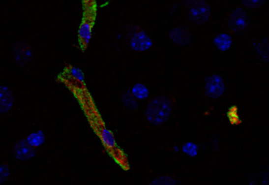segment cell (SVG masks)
<instances>
[{
	"label": "cell",
	"instance_id": "1",
	"mask_svg": "<svg viewBox=\"0 0 269 185\" xmlns=\"http://www.w3.org/2000/svg\"><path fill=\"white\" fill-rule=\"evenodd\" d=\"M97 17L96 0H82V17L78 28V45L82 52L88 49Z\"/></svg>",
	"mask_w": 269,
	"mask_h": 185
},
{
	"label": "cell",
	"instance_id": "3",
	"mask_svg": "<svg viewBox=\"0 0 269 185\" xmlns=\"http://www.w3.org/2000/svg\"><path fill=\"white\" fill-rule=\"evenodd\" d=\"M185 12L189 22L194 25L206 23L210 17V6L206 0H185Z\"/></svg>",
	"mask_w": 269,
	"mask_h": 185
},
{
	"label": "cell",
	"instance_id": "16",
	"mask_svg": "<svg viewBox=\"0 0 269 185\" xmlns=\"http://www.w3.org/2000/svg\"><path fill=\"white\" fill-rule=\"evenodd\" d=\"M238 110L239 109H238L237 106L234 105L227 111V117H228V119H229V121L232 124L239 125L241 123Z\"/></svg>",
	"mask_w": 269,
	"mask_h": 185
},
{
	"label": "cell",
	"instance_id": "7",
	"mask_svg": "<svg viewBox=\"0 0 269 185\" xmlns=\"http://www.w3.org/2000/svg\"><path fill=\"white\" fill-rule=\"evenodd\" d=\"M169 37L172 42L178 45H188L193 42V35L185 27H179L170 31Z\"/></svg>",
	"mask_w": 269,
	"mask_h": 185
},
{
	"label": "cell",
	"instance_id": "15",
	"mask_svg": "<svg viewBox=\"0 0 269 185\" xmlns=\"http://www.w3.org/2000/svg\"><path fill=\"white\" fill-rule=\"evenodd\" d=\"M182 151L189 157H196L199 151V147L193 142H187L182 146Z\"/></svg>",
	"mask_w": 269,
	"mask_h": 185
},
{
	"label": "cell",
	"instance_id": "10",
	"mask_svg": "<svg viewBox=\"0 0 269 185\" xmlns=\"http://www.w3.org/2000/svg\"><path fill=\"white\" fill-rule=\"evenodd\" d=\"M14 55L17 61L20 63H23L30 61L32 57V51L26 42L19 41L14 45Z\"/></svg>",
	"mask_w": 269,
	"mask_h": 185
},
{
	"label": "cell",
	"instance_id": "14",
	"mask_svg": "<svg viewBox=\"0 0 269 185\" xmlns=\"http://www.w3.org/2000/svg\"><path fill=\"white\" fill-rule=\"evenodd\" d=\"M26 141L28 142L32 147H39V146L41 145L44 143V134H43L42 131H38V132L31 134L26 139Z\"/></svg>",
	"mask_w": 269,
	"mask_h": 185
},
{
	"label": "cell",
	"instance_id": "9",
	"mask_svg": "<svg viewBox=\"0 0 269 185\" xmlns=\"http://www.w3.org/2000/svg\"><path fill=\"white\" fill-rule=\"evenodd\" d=\"M14 105L12 91L5 86H0V114L6 113Z\"/></svg>",
	"mask_w": 269,
	"mask_h": 185
},
{
	"label": "cell",
	"instance_id": "12",
	"mask_svg": "<svg viewBox=\"0 0 269 185\" xmlns=\"http://www.w3.org/2000/svg\"><path fill=\"white\" fill-rule=\"evenodd\" d=\"M130 92L136 99H139V100L146 99L149 96V90L148 89L146 85L142 84V83H137L134 85V87H132Z\"/></svg>",
	"mask_w": 269,
	"mask_h": 185
},
{
	"label": "cell",
	"instance_id": "2",
	"mask_svg": "<svg viewBox=\"0 0 269 185\" xmlns=\"http://www.w3.org/2000/svg\"><path fill=\"white\" fill-rule=\"evenodd\" d=\"M172 102L168 97L159 96L151 99L146 111L148 123L154 126L164 124L172 116Z\"/></svg>",
	"mask_w": 269,
	"mask_h": 185
},
{
	"label": "cell",
	"instance_id": "8",
	"mask_svg": "<svg viewBox=\"0 0 269 185\" xmlns=\"http://www.w3.org/2000/svg\"><path fill=\"white\" fill-rule=\"evenodd\" d=\"M14 156L16 158L22 161H26L32 158L36 154V151L34 147L30 145L26 140H22L17 143L14 149Z\"/></svg>",
	"mask_w": 269,
	"mask_h": 185
},
{
	"label": "cell",
	"instance_id": "19",
	"mask_svg": "<svg viewBox=\"0 0 269 185\" xmlns=\"http://www.w3.org/2000/svg\"><path fill=\"white\" fill-rule=\"evenodd\" d=\"M9 173L10 171L7 165H0V183H2L6 181V178L8 177Z\"/></svg>",
	"mask_w": 269,
	"mask_h": 185
},
{
	"label": "cell",
	"instance_id": "18",
	"mask_svg": "<svg viewBox=\"0 0 269 185\" xmlns=\"http://www.w3.org/2000/svg\"><path fill=\"white\" fill-rule=\"evenodd\" d=\"M265 1V0H241V2L248 8L254 9L263 5Z\"/></svg>",
	"mask_w": 269,
	"mask_h": 185
},
{
	"label": "cell",
	"instance_id": "4",
	"mask_svg": "<svg viewBox=\"0 0 269 185\" xmlns=\"http://www.w3.org/2000/svg\"><path fill=\"white\" fill-rule=\"evenodd\" d=\"M227 24L232 32L241 34L248 31L250 21L247 13L239 7L230 13L227 18Z\"/></svg>",
	"mask_w": 269,
	"mask_h": 185
},
{
	"label": "cell",
	"instance_id": "11",
	"mask_svg": "<svg viewBox=\"0 0 269 185\" xmlns=\"http://www.w3.org/2000/svg\"><path fill=\"white\" fill-rule=\"evenodd\" d=\"M213 44L216 49L221 52H227L232 47V38L227 33H220L215 36L213 39Z\"/></svg>",
	"mask_w": 269,
	"mask_h": 185
},
{
	"label": "cell",
	"instance_id": "6",
	"mask_svg": "<svg viewBox=\"0 0 269 185\" xmlns=\"http://www.w3.org/2000/svg\"><path fill=\"white\" fill-rule=\"evenodd\" d=\"M152 40L145 31H136L132 35L130 40V46L132 50L135 52H145L151 49Z\"/></svg>",
	"mask_w": 269,
	"mask_h": 185
},
{
	"label": "cell",
	"instance_id": "5",
	"mask_svg": "<svg viewBox=\"0 0 269 185\" xmlns=\"http://www.w3.org/2000/svg\"><path fill=\"white\" fill-rule=\"evenodd\" d=\"M225 91V83L221 75L215 74L207 78L205 85V93L207 97L217 99Z\"/></svg>",
	"mask_w": 269,
	"mask_h": 185
},
{
	"label": "cell",
	"instance_id": "17",
	"mask_svg": "<svg viewBox=\"0 0 269 185\" xmlns=\"http://www.w3.org/2000/svg\"><path fill=\"white\" fill-rule=\"evenodd\" d=\"M151 185H176V181L172 179V177H167V176H164V177H157L156 179L153 180V181L151 182Z\"/></svg>",
	"mask_w": 269,
	"mask_h": 185
},
{
	"label": "cell",
	"instance_id": "13",
	"mask_svg": "<svg viewBox=\"0 0 269 185\" xmlns=\"http://www.w3.org/2000/svg\"><path fill=\"white\" fill-rule=\"evenodd\" d=\"M122 101L124 106L128 110L134 111L138 108V99H136L133 96L130 91H126L124 92L122 94Z\"/></svg>",
	"mask_w": 269,
	"mask_h": 185
}]
</instances>
